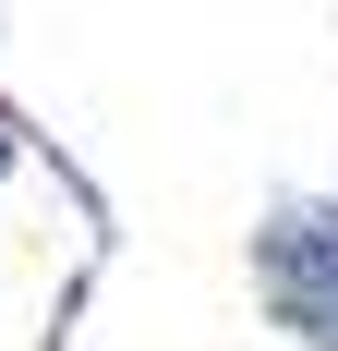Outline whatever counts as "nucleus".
<instances>
[{
	"mask_svg": "<svg viewBox=\"0 0 338 351\" xmlns=\"http://www.w3.org/2000/svg\"><path fill=\"white\" fill-rule=\"evenodd\" d=\"M254 303L290 351H338V194H278L254 218Z\"/></svg>",
	"mask_w": 338,
	"mask_h": 351,
	"instance_id": "obj_1",
	"label": "nucleus"
},
{
	"mask_svg": "<svg viewBox=\"0 0 338 351\" xmlns=\"http://www.w3.org/2000/svg\"><path fill=\"white\" fill-rule=\"evenodd\" d=\"M12 158H25V134H12V109H0V182H12Z\"/></svg>",
	"mask_w": 338,
	"mask_h": 351,
	"instance_id": "obj_2",
	"label": "nucleus"
}]
</instances>
